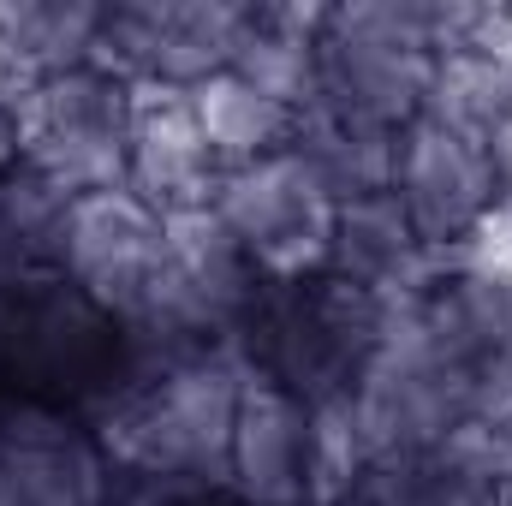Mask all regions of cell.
<instances>
[{
  "label": "cell",
  "instance_id": "obj_7",
  "mask_svg": "<svg viewBox=\"0 0 512 506\" xmlns=\"http://www.w3.org/2000/svg\"><path fill=\"white\" fill-rule=\"evenodd\" d=\"M417 227V239L435 256L477 251L501 227V173L489 137L471 126H453L441 114H417L399 131L393 149V185H387Z\"/></svg>",
  "mask_w": 512,
  "mask_h": 506
},
{
  "label": "cell",
  "instance_id": "obj_19",
  "mask_svg": "<svg viewBox=\"0 0 512 506\" xmlns=\"http://www.w3.org/2000/svg\"><path fill=\"white\" fill-rule=\"evenodd\" d=\"M114 506H245V501L227 483H126L120 477Z\"/></svg>",
  "mask_w": 512,
  "mask_h": 506
},
{
  "label": "cell",
  "instance_id": "obj_15",
  "mask_svg": "<svg viewBox=\"0 0 512 506\" xmlns=\"http://www.w3.org/2000/svg\"><path fill=\"white\" fill-rule=\"evenodd\" d=\"M316 36H322V6H245V30L233 48L239 78H251L256 90H268L286 108H310L316 102Z\"/></svg>",
  "mask_w": 512,
  "mask_h": 506
},
{
  "label": "cell",
  "instance_id": "obj_10",
  "mask_svg": "<svg viewBox=\"0 0 512 506\" xmlns=\"http://www.w3.org/2000/svg\"><path fill=\"white\" fill-rule=\"evenodd\" d=\"M120 471L96 423L0 399V506H114Z\"/></svg>",
  "mask_w": 512,
  "mask_h": 506
},
{
  "label": "cell",
  "instance_id": "obj_4",
  "mask_svg": "<svg viewBox=\"0 0 512 506\" xmlns=\"http://www.w3.org/2000/svg\"><path fill=\"white\" fill-rule=\"evenodd\" d=\"M346 417H352L370 465L435 453L471 429V376L441 346V334L423 322V310L411 298L387 310L382 346L352 387Z\"/></svg>",
  "mask_w": 512,
  "mask_h": 506
},
{
  "label": "cell",
  "instance_id": "obj_5",
  "mask_svg": "<svg viewBox=\"0 0 512 506\" xmlns=\"http://www.w3.org/2000/svg\"><path fill=\"white\" fill-rule=\"evenodd\" d=\"M54 274L96 298L137 346H161L167 322V215L137 191H84L66 197Z\"/></svg>",
  "mask_w": 512,
  "mask_h": 506
},
{
  "label": "cell",
  "instance_id": "obj_12",
  "mask_svg": "<svg viewBox=\"0 0 512 506\" xmlns=\"http://www.w3.org/2000/svg\"><path fill=\"white\" fill-rule=\"evenodd\" d=\"M441 262H447V256H435L417 239V227L405 221V209H399L393 191L340 203L334 251H328V274H334V280H346V286L382 298L387 310H393V304L417 298V292L435 280Z\"/></svg>",
  "mask_w": 512,
  "mask_h": 506
},
{
  "label": "cell",
  "instance_id": "obj_11",
  "mask_svg": "<svg viewBox=\"0 0 512 506\" xmlns=\"http://www.w3.org/2000/svg\"><path fill=\"white\" fill-rule=\"evenodd\" d=\"M215 185H221V161L197 131L191 96L185 90H143L137 126H131L126 191H137L155 215H185V209H209Z\"/></svg>",
  "mask_w": 512,
  "mask_h": 506
},
{
  "label": "cell",
  "instance_id": "obj_9",
  "mask_svg": "<svg viewBox=\"0 0 512 506\" xmlns=\"http://www.w3.org/2000/svg\"><path fill=\"white\" fill-rule=\"evenodd\" d=\"M245 6L233 0H114L102 18L96 66L137 90H197L233 66Z\"/></svg>",
  "mask_w": 512,
  "mask_h": 506
},
{
  "label": "cell",
  "instance_id": "obj_17",
  "mask_svg": "<svg viewBox=\"0 0 512 506\" xmlns=\"http://www.w3.org/2000/svg\"><path fill=\"white\" fill-rule=\"evenodd\" d=\"M102 18V0H0V48L12 54L24 84H42L96 60Z\"/></svg>",
  "mask_w": 512,
  "mask_h": 506
},
{
  "label": "cell",
  "instance_id": "obj_14",
  "mask_svg": "<svg viewBox=\"0 0 512 506\" xmlns=\"http://www.w3.org/2000/svg\"><path fill=\"white\" fill-rule=\"evenodd\" d=\"M393 149H399V131L358 120L346 108H328V102H310L298 114V131H292V155L334 191V203L387 191L393 185Z\"/></svg>",
  "mask_w": 512,
  "mask_h": 506
},
{
  "label": "cell",
  "instance_id": "obj_8",
  "mask_svg": "<svg viewBox=\"0 0 512 506\" xmlns=\"http://www.w3.org/2000/svg\"><path fill=\"white\" fill-rule=\"evenodd\" d=\"M209 209L227 221V233L239 239V251L251 256V268L262 280H310V274H328L340 203H334V191L292 149L221 173Z\"/></svg>",
  "mask_w": 512,
  "mask_h": 506
},
{
  "label": "cell",
  "instance_id": "obj_20",
  "mask_svg": "<svg viewBox=\"0 0 512 506\" xmlns=\"http://www.w3.org/2000/svg\"><path fill=\"white\" fill-rule=\"evenodd\" d=\"M24 167V96L0 90V173Z\"/></svg>",
  "mask_w": 512,
  "mask_h": 506
},
{
  "label": "cell",
  "instance_id": "obj_13",
  "mask_svg": "<svg viewBox=\"0 0 512 506\" xmlns=\"http://www.w3.org/2000/svg\"><path fill=\"white\" fill-rule=\"evenodd\" d=\"M501 501V453L483 429L411 459H376L346 506H495Z\"/></svg>",
  "mask_w": 512,
  "mask_h": 506
},
{
  "label": "cell",
  "instance_id": "obj_3",
  "mask_svg": "<svg viewBox=\"0 0 512 506\" xmlns=\"http://www.w3.org/2000/svg\"><path fill=\"white\" fill-rule=\"evenodd\" d=\"M387 328V304L334 280H262L251 298L233 352L245 358L251 381H268L304 405H346L358 376L370 370Z\"/></svg>",
  "mask_w": 512,
  "mask_h": 506
},
{
  "label": "cell",
  "instance_id": "obj_2",
  "mask_svg": "<svg viewBox=\"0 0 512 506\" xmlns=\"http://www.w3.org/2000/svg\"><path fill=\"white\" fill-rule=\"evenodd\" d=\"M131 364L137 340L66 274H30L0 298V399L96 423Z\"/></svg>",
  "mask_w": 512,
  "mask_h": 506
},
{
  "label": "cell",
  "instance_id": "obj_16",
  "mask_svg": "<svg viewBox=\"0 0 512 506\" xmlns=\"http://www.w3.org/2000/svg\"><path fill=\"white\" fill-rule=\"evenodd\" d=\"M191 96V114H197V131L203 143L215 149L221 173L233 167H251V161H268L280 149H292V131H298V108L274 102L268 90H256L251 78L239 72H215L203 78Z\"/></svg>",
  "mask_w": 512,
  "mask_h": 506
},
{
  "label": "cell",
  "instance_id": "obj_18",
  "mask_svg": "<svg viewBox=\"0 0 512 506\" xmlns=\"http://www.w3.org/2000/svg\"><path fill=\"white\" fill-rule=\"evenodd\" d=\"M60 215H66V197L42 173H30V167L0 173V292L54 268Z\"/></svg>",
  "mask_w": 512,
  "mask_h": 506
},
{
  "label": "cell",
  "instance_id": "obj_6",
  "mask_svg": "<svg viewBox=\"0 0 512 506\" xmlns=\"http://www.w3.org/2000/svg\"><path fill=\"white\" fill-rule=\"evenodd\" d=\"M137 84L108 66H72L24 96V167L42 173L60 197L120 191L131 167V126H137Z\"/></svg>",
  "mask_w": 512,
  "mask_h": 506
},
{
  "label": "cell",
  "instance_id": "obj_1",
  "mask_svg": "<svg viewBox=\"0 0 512 506\" xmlns=\"http://www.w3.org/2000/svg\"><path fill=\"white\" fill-rule=\"evenodd\" d=\"M245 387L251 370L233 340L137 346V364L96 417V435L126 483H227Z\"/></svg>",
  "mask_w": 512,
  "mask_h": 506
}]
</instances>
